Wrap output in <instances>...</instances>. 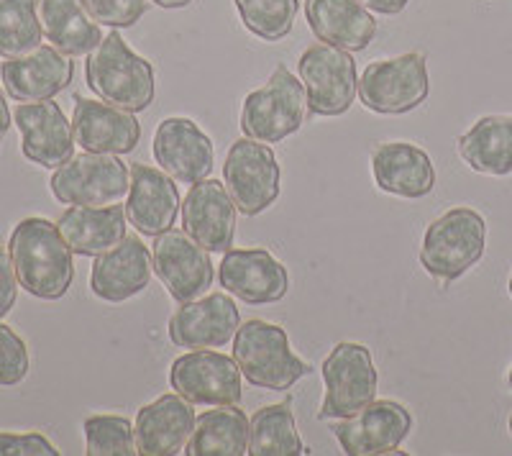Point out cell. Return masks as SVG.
<instances>
[{
	"instance_id": "cell-1",
	"label": "cell",
	"mask_w": 512,
	"mask_h": 456,
	"mask_svg": "<svg viewBox=\"0 0 512 456\" xmlns=\"http://www.w3.org/2000/svg\"><path fill=\"white\" fill-rule=\"evenodd\" d=\"M13 267L26 293L41 300H59L75 280L72 249L57 223L47 218H24L8 241Z\"/></svg>"
},
{
	"instance_id": "cell-2",
	"label": "cell",
	"mask_w": 512,
	"mask_h": 456,
	"mask_svg": "<svg viewBox=\"0 0 512 456\" xmlns=\"http://www.w3.org/2000/svg\"><path fill=\"white\" fill-rule=\"evenodd\" d=\"M88 88L103 103L128 113H141L154 103V67L128 47L118 31H111L88 54Z\"/></svg>"
},
{
	"instance_id": "cell-3",
	"label": "cell",
	"mask_w": 512,
	"mask_h": 456,
	"mask_svg": "<svg viewBox=\"0 0 512 456\" xmlns=\"http://www.w3.org/2000/svg\"><path fill=\"white\" fill-rule=\"evenodd\" d=\"M233 359L254 387L290 390L310 375V367L290 349L287 331L277 323L251 318L233 336Z\"/></svg>"
},
{
	"instance_id": "cell-4",
	"label": "cell",
	"mask_w": 512,
	"mask_h": 456,
	"mask_svg": "<svg viewBox=\"0 0 512 456\" xmlns=\"http://www.w3.org/2000/svg\"><path fill=\"white\" fill-rule=\"evenodd\" d=\"M487 223L472 208H451L428 226L420 246V264L431 277L454 282L484 257Z\"/></svg>"
},
{
	"instance_id": "cell-5",
	"label": "cell",
	"mask_w": 512,
	"mask_h": 456,
	"mask_svg": "<svg viewBox=\"0 0 512 456\" xmlns=\"http://www.w3.org/2000/svg\"><path fill=\"white\" fill-rule=\"evenodd\" d=\"M308 116V95L303 82L285 65L272 72L267 85L246 95L241 108V131L262 144H280L300 131Z\"/></svg>"
},
{
	"instance_id": "cell-6",
	"label": "cell",
	"mask_w": 512,
	"mask_h": 456,
	"mask_svg": "<svg viewBox=\"0 0 512 456\" xmlns=\"http://www.w3.org/2000/svg\"><path fill=\"white\" fill-rule=\"evenodd\" d=\"M323 382H326V398L318 410L320 421H341L356 416L361 408L377 400L379 375L372 351L354 341L336 344L323 362Z\"/></svg>"
},
{
	"instance_id": "cell-7",
	"label": "cell",
	"mask_w": 512,
	"mask_h": 456,
	"mask_svg": "<svg viewBox=\"0 0 512 456\" xmlns=\"http://www.w3.org/2000/svg\"><path fill=\"white\" fill-rule=\"evenodd\" d=\"M431 93L428 62L423 52L379 59L364 70L359 80V98L364 108L382 116H402L423 106Z\"/></svg>"
},
{
	"instance_id": "cell-8",
	"label": "cell",
	"mask_w": 512,
	"mask_h": 456,
	"mask_svg": "<svg viewBox=\"0 0 512 456\" xmlns=\"http://www.w3.org/2000/svg\"><path fill=\"white\" fill-rule=\"evenodd\" d=\"M297 72L315 116H344L359 95L356 62L346 49L331 44L308 47L297 62Z\"/></svg>"
},
{
	"instance_id": "cell-9",
	"label": "cell",
	"mask_w": 512,
	"mask_h": 456,
	"mask_svg": "<svg viewBox=\"0 0 512 456\" xmlns=\"http://www.w3.org/2000/svg\"><path fill=\"white\" fill-rule=\"evenodd\" d=\"M226 188L244 216H259L280 198V162L272 147L249 136L233 141L223 164Z\"/></svg>"
},
{
	"instance_id": "cell-10",
	"label": "cell",
	"mask_w": 512,
	"mask_h": 456,
	"mask_svg": "<svg viewBox=\"0 0 512 456\" xmlns=\"http://www.w3.org/2000/svg\"><path fill=\"white\" fill-rule=\"evenodd\" d=\"M54 198L67 205H111L128 193V167L118 154H77L57 167L49 182Z\"/></svg>"
},
{
	"instance_id": "cell-11",
	"label": "cell",
	"mask_w": 512,
	"mask_h": 456,
	"mask_svg": "<svg viewBox=\"0 0 512 456\" xmlns=\"http://www.w3.org/2000/svg\"><path fill=\"white\" fill-rule=\"evenodd\" d=\"M169 385L192 405H236L241 400V369L221 351L195 349L175 359Z\"/></svg>"
},
{
	"instance_id": "cell-12",
	"label": "cell",
	"mask_w": 512,
	"mask_h": 456,
	"mask_svg": "<svg viewBox=\"0 0 512 456\" xmlns=\"http://www.w3.org/2000/svg\"><path fill=\"white\" fill-rule=\"evenodd\" d=\"M154 272L177 303L203 298L213 285L210 252L187 231L169 228L154 241Z\"/></svg>"
},
{
	"instance_id": "cell-13",
	"label": "cell",
	"mask_w": 512,
	"mask_h": 456,
	"mask_svg": "<svg viewBox=\"0 0 512 456\" xmlns=\"http://www.w3.org/2000/svg\"><path fill=\"white\" fill-rule=\"evenodd\" d=\"M413 416L397 400H372L356 416L341 418L331 431L349 456L392 454L408 439Z\"/></svg>"
},
{
	"instance_id": "cell-14",
	"label": "cell",
	"mask_w": 512,
	"mask_h": 456,
	"mask_svg": "<svg viewBox=\"0 0 512 456\" xmlns=\"http://www.w3.org/2000/svg\"><path fill=\"white\" fill-rule=\"evenodd\" d=\"M218 280L249 305L280 303L290 290L287 267L267 249H228L218 267Z\"/></svg>"
},
{
	"instance_id": "cell-15",
	"label": "cell",
	"mask_w": 512,
	"mask_h": 456,
	"mask_svg": "<svg viewBox=\"0 0 512 456\" xmlns=\"http://www.w3.org/2000/svg\"><path fill=\"white\" fill-rule=\"evenodd\" d=\"M13 121L21 131V152L29 162L57 170L75 157V131L54 100L21 103L13 113Z\"/></svg>"
},
{
	"instance_id": "cell-16",
	"label": "cell",
	"mask_w": 512,
	"mask_h": 456,
	"mask_svg": "<svg viewBox=\"0 0 512 456\" xmlns=\"http://www.w3.org/2000/svg\"><path fill=\"white\" fill-rule=\"evenodd\" d=\"M236 203L221 180L195 182L182 200V226L210 254H226L236 239Z\"/></svg>"
},
{
	"instance_id": "cell-17",
	"label": "cell",
	"mask_w": 512,
	"mask_h": 456,
	"mask_svg": "<svg viewBox=\"0 0 512 456\" xmlns=\"http://www.w3.org/2000/svg\"><path fill=\"white\" fill-rule=\"evenodd\" d=\"M239 326L236 303L223 293H210L180 303L169 318V339L180 349H221L236 336Z\"/></svg>"
},
{
	"instance_id": "cell-18",
	"label": "cell",
	"mask_w": 512,
	"mask_h": 456,
	"mask_svg": "<svg viewBox=\"0 0 512 456\" xmlns=\"http://www.w3.org/2000/svg\"><path fill=\"white\" fill-rule=\"evenodd\" d=\"M213 141L190 118H164L154 134V159L182 185H195L213 170Z\"/></svg>"
},
{
	"instance_id": "cell-19",
	"label": "cell",
	"mask_w": 512,
	"mask_h": 456,
	"mask_svg": "<svg viewBox=\"0 0 512 456\" xmlns=\"http://www.w3.org/2000/svg\"><path fill=\"white\" fill-rule=\"evenodd\" d=\"M180 193L175 177L149 164H131V188H128L126 218L144 236H154L175 226L180 213Z\"/></svg>"
},
{
	"instance_id": "cell-20",
	"label": "cell",
	"mask_w": 512,
	"mask_h": 456,
	"mask_svg": "<svg viewBox=\"0 0 512 456\" xmlns=\"http://www.w3.org/2000/svg\"><path fill=\"white\" fill-rule=\"evenodd\" d=\"M0 77L6 93L18 103H41L52 100L62 90L70 88L75 77V65L67 54L54 47H39L24 57H13L3 62Z\"/></svg>"
},
{
	"instance_id": "cell-21",
	"label": "cell",
	"mask_w": 512,
	"mask_h": 456,
	"mask_svg": "<svg viewBox=\"0 0 512 456\" xmlns=\"http://www.w3.org/2000/svg\"><path fill=\"white\" fill-rule=\"evenodd\" d=\"M154 272L149 246L136 236H126L111 252L95 257L90 272V290L105 303H123L144 293Z\"/></svg>"
},
{
	"instance_id": "cell-22",
	"label": "cell",
	"mask_w": 512,
	"mask_h": 456,
	"mask_svg": "<svg viewBox=\"0 0 512 456\" xmlns=\"http://www.w3.org/2000/svg\"><path fill=\"white\" fill-rule=\"evenodd\" d=\"M75 141L93 154H131L141 141V126L134 113L98 100L77 98L72 113Z\"/></svg>"
},
{
	"instance_id": "cell-23",
	"label": "cell",
	"mask_w": 512,
	"mask_h": 456,
	"mask_svg": "<svg viewBox=\"0 0 512 456\" xmlns=\"http://www.w3.org/2000/svg\"><path fill=\"white\" fill-rule=\"evenodd\" d=\"M195 410L190 400L167 392L136 413V446L144 456H175L185 449L195 428Z\"/></svg>"
},
{
	"instance_id": "cell-24",
	"label": "cell",
	"mask_w": 512,
	"mask_h": 456,
	"mask_svg": "<svg viewBox=\"0 0 512 456\" xmlns=\"http://www.w3.org/2000/svg\"><path fill=\"white\" fill-rule=\"evenodd\" d=\"M372 175L379 190L397 198H425L436 188L431 157L408 141L379 144L372 152Z\"/></svg>"
},
{
	"instance_id": "cell-25",
	"label": "cell",
	"mask_w": 512,
	"mask_h": 456,
	"mask_svg": "<svg viewBox=\"0 0 512 456\" xmlns=\"http://www.w3.org/2000/svg\"><path fill=\"white\" fill-rule=\"evenodd\" d=\"M305 18L318 41L346 52H364L377 34V21L359 0H305Z\"/></svg>"
},
{
	"instance_id": "cell-26",
	"label": "cell",
	"mask_w": 512,
	"mask_h": 456,
	"mask_svg": "<svg viewBox=\"0 0 512 456\" xmlns=\"http://www.w3.org/2000/svg\"><path fill=\"white\" fill-rule=\"evenodd\" d=\"M57 226L72 252L100 257L126 239V205H72Z\"/></svg>"
},
{
	"instance_id": "cell-27",
	"label": "cell",
	"mask_w": 512,
	"mask_h": 456,
	"mask_svg": "<svg viewBox=\"0 0 512 456\" xmlns=\"http://www.w3.org/2000/svg\"><path fill=\"white\" fill-rule=\"evenodd\" d=\"M39 18L47 41L67 57H88L105 39L80 0H39Z\"/></svg>"
},
{
	"instance_id": "cell-28",
	"label": "cell",
	"mask_w": 512,
	"mask_h": 456,
	"mask_svg": "<svg viewBox=\"0 0 512 456\" xmlns=\"http://www.w3.org/2000/svg\"><path fill=\"white\" fill-rule=\"evenodd\" d=\"M187 456H244L249 454V418L236 405H216L195 421L185 444Z\"/></svg>"
},
{
	"instance_id": "cell-29",
	"label": "cell",
	"mask_w": 512,
	"mask_h": 456,
	"mask_svg": "<svg viewBox=\"0 0 512 456\" xmlns=\"http://www.w3.org/2000/svg\"><path fill=\"white\" fill-rule=\"evenodd\" d=\"M459 154L474 172L505 177L512 172V116H484L459 139Z\"/></svg>"
},
{
	"instance_id": "cell-30",
	"label": "cell",
	"mask_w": 512,
	"mask_h": 456,
	"mask_svg": "<svg viewBox=\"0 0 512 456\" xmlns=\"http://www.w3.org/2000/svg\"><path fill=\"white\" fill-rule=\"evenodd\" d=\"M249 454L251 456H292L308 454L297 433L292 403L264 405L249 421Z\"/></svg>"
},
{
	"instance_id": "cell-31",
	"label": "cell",
	"mask_w": 512,
	"mask_h": 456,
	"mask_svg": "<svg viewBox=\"0 0 512 456\" xmlns=\"http://www.w3.org/2000/svg\"><path fill=\"white\" fill-rule=\"evenodd\" d=\"M44 29L39 0H0V54L6 59L24 57L41 47Z\"/></svg>"
},
{
	"instance_id": "cell-32",
	"label": "cell",
	"mask_w": 512,
	"mask_h": 456,
	"mask_svg": "<svg viewBox=\"0 0 512 456\" xmlns=\"http://www.w3.org/2000/svg\"><path fill=\"white\" fill-rule=\"evenodd\" d=\"M241 24L264 41H280L295 26L300 0H236Z\"/></svg>"
},
{
	"instance_id": "cell-33",
	"label": "cell",
	"mask_w": 512,
	"mask_h": 456,
	"mask_svg": "<svg viewBox=\"0 0 512 456\" xmlns=\"http://www.w3.org/2000/svg\"><path fill=\"white\" fill-rule=\"evenodd\" d=\"M85 428V444L93 456H134L136 446L134 423L123 416H90L82 423Z\"/></svg>"
},
{
	"instance_id": "cell-34",
	"label": "cell",
	"mask_w": 512,
	"mask_h": 456,
	"mask_svg": "<svg viewBox=\"0 0 512 456\" xmlns=\"http://www.w3.org/2000/svg\"><path fill=\"white\" fill-rule=\"evenodd\" d=\"M31 359L26 341L11 326L0 323V387L21 385L29 375Z\"/></svg>"
},
{
	"instance_id": "cell-35",
	"label": "cell",
	"mask_w": 512,
	"mask_h": 456,
	"mask_svg": "<svg viewBox=\"0 0 512 456\" xmlns=\"http://www.w3.org/2000/svg\"><path fill=\"white\" fill-rule=\"evenodd\" d=\"M80 3L93 16V21L113 29L134 26L149 11V0H80Z\"/></svg>"
},
{
	"instance_id": "cell-36",
	"label": "cell",
	"mask_w": 512,
	"mask_h": 456,
	"mask_svg": "<svg viewBox=\"0 0 512 456\" xmlns=\"http://www.w3.org/2000/svg\"><path fill=\"white\" fill-rule=\"evenodd\" d=\"M57 446L41 433L0 431V456H57Z\"/></svg>"
},
{
	"instance_id": "cell-37",
	"label": "cell",
	"mask_w": 512,
	"mask_h": 456,
	"mask_svg": "<svg viewBox=\"0 0 512 456\" xmlns=\"http://www.w3.org/2000/svg\"><path fill=\"white\" fill-rule=\"evenodd\" d=\"M18 285H21V282H18L11 252H6V249L0 246V318H6L13 310V305H16Z\"/></svg>"
},
{
	"instance_id": "cell-38",
	"label": "cell",
	"mask_w": 512,
	"mask_h": 456,
	"mask_svg": "<svg viewBox=\"0 0 512 456\" xmlns=\"http://www.w3.org/2000/svg\"><path fill=\"white\" fill-rule=\"evenodd\" d=\"M361 6L372 13H382V16H395L402 8L408 6L410 0H359Z\"/></svg>"
},
{
	"instance_id": "cell-39",
	"label": "cell",
	"mask_w": 512,
	"mask_h": 456,
	"mask_svg": "<svg viewBox=\"0 0 512 456\" xmlns=\"http://www.w3.org/2000/svg\"><path fill=\"white\" fill-rule=\"evenodd\" d=\"M8 129H11V111H8L6 93H3V90H0V141L6 139Z\"/></svg>"
},
{
	"instance_id": "cell-40",
	"label": "cell",
	"mask_w": 512,
	"mask_h": 456,
	"mask_svg": "<svg viewBox=\"0 0 512 456\" xmlns=\"http://www.w3.org/2000/svg\"><path fill=\"white\" fill-rule=\"evenodd\" d=\"M149 3H154V6L159 8H167V11H175V8L190 6L192 0H149Z\"/></svg>"
},
{
	"instance_id": "cell-41",
	"label": "cell",
	"mask_w": 512,
	"mask_h": 456,
	"mask_svg": "<svg viewBox=\"0 0 512 456\" xmlns=\"http://www.w3.org/2000/svg\"><path fill=\"white\" fill-rule=\"evenodd\" d=\"M507 287H510V298H512V275H510V285H507Z\"/></svg>"
},
{
	"instance_id": "cell-42",
	"label": "cell",
	"mask_w": 512,
	"mask_h": 456,
	"mask_svg": "<svg viewBox=\"0 0 512 456\" xmlns=\"http://www.w3.org/2000/svg\"><path fill=\"white\" fill-rule=\"evenodd\" d=\"M507 380H510V387H512V369H510V377H507Z\"/></svg>"
},
{
	"instance_id": "cell-43",
	"label": "cell",
	"mask_w": 512,
	"mask_h": 456,
	"mask_svg": "<svg viewBox=\"0 0 512 456\" xmlns=\"http://www.w3.org/2000/svg\"><path fill=\"white\" fill-rule=\"evenodd\" d=\"M510 433H512V416H510Z\"/></svg>"
}]
</instances>
